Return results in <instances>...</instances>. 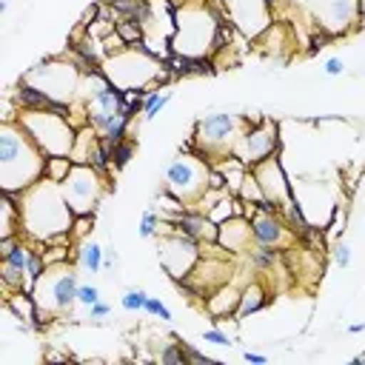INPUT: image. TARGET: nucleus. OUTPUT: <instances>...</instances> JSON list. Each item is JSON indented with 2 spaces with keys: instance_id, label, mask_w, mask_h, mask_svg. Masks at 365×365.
<instances>
[{
  "instance_id": "f704fd0d",
  "label": "nucleus",
  "mask_w": 365,
  "mask_h": 365,
  "mask_svg": "<svg viewBox=\"0 0 365 365\" xmlns=\"http://www.w3.org/2000/svg\"><path fill=\"white\" fill-rule=\"evenodd\" d=\"M94 302H100V288L91 285V282H80V288H77V305L91 308Z\"/></svg>"
},
{
  "instance_id": "2f4dec72",
  "label": "nucleus",
  "mask_w": 365,
  "mask_h": 365,
  "mask_svg": "<svg viewBox=\"0 0 365 365\" xmlns=\"http://www.w3.org/2000/svg\"><path fill=\"white\" fill-rule=\"evenodd\" d=\"M94 228V214H74V222H71V237L74 242H83Z\"/></svg>"
},
{
  "instance_id": "4c0bfd02",
  "label": "nucleus",
  "mask_w": 365,
  "mask_h": 365,
  "mask_svg": "<svg viewBox=\"0 0 365 365\" xmlns=\"http://www.w3.org/2000/svg\"><path fill=\"white\" fill-rule=\"evenodd\" d=\"M322 71H325L328 77H339V74L345 71V63H342L339 57H328V60H325V66H322Z\"/></svg>"
},
{
  "instance_id": "f257e3e1",
  "label": "nucleus",
  "mask_w": 365,
  "mask_h": 365,
  "mask_svg": "<svg viewBox=\"0 0 365 365\" xmlns=\"http://www.w3.org/2000/svg\"><path fill=\"white\" fill-rule=\"evenodd\" d=\"M46 177V154L14 120L0 125V191H29Z\"/></svg>"
},
{
  "instance_id": "a878e982",
  "label": "nucleus",
  "mask_w": 365,
  "mask_h": 365,
  "mask_svg": "<svg viewBox=\"0 0 365 365\" xmlns=\"http://www.w3.org/2000/svg\"><path fill=\"white\" fill-rule=\"evenodd\" d=\"M208 220L214 222V225H220V222H225V220H231L234 217V194H222L208 211Z\"/></svg>"
},
{
  "instance_id": "473e14b6",
  "label": "nucleus",
  "mask_w": 365,
  "mask_h": 365,
  "mask_svg": "<svg viewBox=\"0 0 365 365\" xmlns=\"http://www.w3.org/2000/svg\"><path fill=\"white\" fill-rule=\"evenodd\" d=\"M143 314H148V317H154V319H160V322H171V308H168L160 297H148Z\"/></svg>"
},
{
  "instance_id": "bb28decb",
  "label": "nucleus",
  "mask_w": 365,
  "mask_h": 365,
  "mask_svg": "<svg viewBox=\"0 0 365 365\" xmlns=\"http://www.w3.org/2000/svg\"><path fill=\"white\" fill-rule=\"evenodd\" d=\"M160 228H163V214H157L154 208H145L143 211V220L137 225V234L143 240H151V237H160Z\"/></svg>"
},
{
  "instance_id": "cd10ccee",
  "label": "nucleus",
  "mask_w": 365,
  "mask_h": 365,
  "mask_svg": "<svg viewBox=\"0 0 365 365\" xmlns=\"http://www.w3.org/2000/svg\"><path fill=\"white\" fill-rule=\"evenodd\" d=\"M114 31H117L128 46H134V43H140V40L145 37V29H143L137 20H128V17L117 20V23H114Z\"/></svg>"
},
{
  "instance_id": "6ab92c4d",
  "label": "nucleus",
  "mask_w": 365,
  "mask_h": 365,
  "mask_svg": "<svg viewBox=\"0 0 365 365\" xmlns=\"http://www.w3.org/2000/svg\"><path fill=\"white\" fill-rule=\"evenodd\" d=\"M268 302H271L268 288H265L259 279H251V282L242 285V291H240V305H237V317H234V319H245V317L262 311Z\"/></svg>"
},
{
  "instance_id": "423d86ee",
  "label": "nucleus",
  "mask_w": 365,
  "mask_h": 365,
  "mask_svg": "<svg viewBox=\"0 0 365 365\" xmlns=\"http://www.w3.org/2000/svg\"><path fill=\"white\" fill-rule=\"evenodd\" d=\"M17 123L29 131V137L37 143V148L46 157L54 154H71L77 140V125L54 111H20Z\"/></svg>"
},
{
  "instance_id": "1a4fd4ad",
  "label": "nucleus",
  "mask_w": 365,
  "mask_h": 365,
  "mask_svg": "<svg viewBox=\"0 0 365 365\" xmlns=\"http://www.w3.org/2000/svg\"><path fill=\"white\" fill-rule=\"evenodd\" d=\"M106 174H100L88 163H74L71 174L60 182L66 202L71 205L74 214H94L103 194H106Z\"/></svg>"
},
{
  "instance_id": "393cba45",
  "label": "nucleus",
  "mask_w": 365,
  "mask_h": 365,
  "mask_svg": "<svg viewBox=\"0 0 365 365\" xmlns=\"http://www.w3.org/2000/svg\"><path fill=\"white\" fill-rule=\"evenodd\" d=\"M157 359H160V362H165V365H188V354H185L182 339H180V336H174V342H168V345L157 354Z\"/></svg>"
},
{
  "instance_id": "72a5a7b5",
  "label": "nucleus",
  "mask_w": 365,
  "mask_h": 365,
  "mask_svg": "<svg viewBox=\"0 0 365 365\" xmlns=\"http://www.w3.org/2000/svg\"><path fill=\"white\" fill-rule=\"evenodd\" d=\"M202 342H211V345H220V348H228V345H234V336H231L228 331H222L220 325H214V328H208V331H202Z\"/></svg>"
},
{
  "instance_id": "2eb2a0df",
  "label": "nucleus",
  "mask_w": 365,
  "mask_h": 365,
  "mask_svg": "<svg viewBox=\"0 0 365 365\" xmlns=\"http://www.w3.org/2000/svg\"><path fill=\"white\" fill-rule=\"evenodd\" d=\"M317 17L331 37L348 34L359 26V0H322L317 6Z\"/></svg>"
},
{
  "instance_id": "c9c22d12",
  "label": "nucleus",
  "mask_w": 365,
  "mask_h": 365,
  "mask_svg": "<svg viewBox=\"0 0 365 365\" xmlns=\"http://www.w3.org/2000/svg\"><path fill=\"white\" fill-rule=\"evenodd\" d=\"M331 254H334V262H336L339 268H348V265H351V245H348V242L339 240V242L331 248Z\"/></svg>"
},
{
  "instance_id": "20e7f679",
  "label": "nucleus",
  "mask_w": 365,
  "mask_h": 365,
  "mask_svg": "<svg viewBox=\"0 0 365 365\" xmlns=\"http://www.w3.org/2000/svg\"><path fill=\"white\" fill-rule=\"evenodd\" d=\"M77 288H80V279L74 274V265L57 262V265H46V271L37 277L31 297L43 311V317L51 319V317L68 314L71 305H77Z\"/></svg>"
},
{
  "instance_id": "f8f14e48",
  "label": "nucleus",
  "mask_w": 365,
  "mask_h": 365,
  "mask_svg": "<svg viewBox=\"0 0 365 365\" xmlns=\"http://www.w3.org/2000/svg\"><path fill=\"white\" fill-rule=\"evenodd\" d=\"M225 20L242 34L245 40H259V34L274 23L271 6L265 0H220Z\"/></svg>"
},
{
  "instance_id": "39448f33",
  "label": "nucleus",
  "mask_w": 365,
  "mask_h": 365,
  "mask_svg": "<svg viewBox=\"0 0 365 365\" xmlns=\"http://www.w3.org/2000/svg\"><path fill=\"white\" fill-rule=\"evenodd\" d=\"M245 128V117L242 114H231V111H211L202 114L194 123V140H197V157L202 160H217L222 154L234 151L237 137Z\"/></svg>"
},
{
  "instance_id": "58836bf2",
  "label": "nucleus",
  "mask_w": 365,
  "mask_h": 365,
  "mask_svg": "<svg viewBox=\"0 0 365 365\" xmlns=\"http://www.w3.org/2000/svg\"><path fill=\"white\" fill-rule=\"evenodd\" d=\"M108 314H111V305H106L103 299H100V302H94V305L88 308V319H97V322H100V319H106Z\"/></svg>"
},
{
  "instance_id": "aec40b11",
  "label": "nucleus",
  "mask_w": 365,
  "mask_h": 365,
  "mask_svg": "<svg viewBox=\"0 0 365 365\" xmlns=\"http://www.w3.org/2000/svg\"><path fill=\"white\" fill-rule=\"evenodd\" d=\"M77 251H80V268L88 271V274H100L103 271V259H106V248L94 240H83L77 242Z\"/></svg>"
},
{
  "instance_id": "9d476101",
  "label": "nucleus",
  "mask_w": 365,
  "mask_h": 365,
  "mask_svg": "<svg viewBox=\"0 0 365 365\" xmlns=\"http://www.w3.org/2000/svg\"><path fill=\"white\" fill-rule=\"evenodd\" d=\"M245 165H257L274 154H279V128L265 117H245V128L234 143V151Z\"/></svg>"
},
{
  "instance_id": "37998d69",
  "label": "nucleus",
  "mask_w": 365,
  "mask_h": 365,
  "mask_svg": "<svg viewBox=\"0 0 365 365\" xmlns=\"http://www.w3.org/2000/svg\"><path fill=\"white\" fill-rule=\"evenodd\" d=\"M365 331V322H354V325H348V334H362Z\"/></svg>"
},
{
  "instance_id": "ea45409f",
  "label": "nucleus",
  "mask_w": 365,
  "mask_h": 365,
  "mask_svg": "<svg viewBox=\"0 0 365 365\" xmlns=\"http://www.w3.org/2000/svg\"><path fill=\"white\" fill-rule=\"evenodd\" d=\"M182 345H185V354H188V362H200V365H202V362H214V359H211L208 354H202V351H197L194 345H188V342H182Z\"/></svg>"
},
{
  "instance_id": "f03ea898",
  "label": "nucleus",
  "mask_w": 365,
  "mask_h": 365,
  "mask_svg": "<svg viewBox=\"0 0 365 365\" xmlns=\"http://www.w3.org/2000/svg\"><path fill=\"white\" fill-rule=\"evenodd\" d=\"M71 222H74V211L66 202L60 182H51L43 177L37 185H31L23 194L20 234H26L29 240L46 242L54 234L71 231Z\"/></svg>"
},
{
  "instance_id": "4468645a",
  "label": "nucleus",
  "mask_w": 365,
  "mask_h": 365,
  "mask_svg": "<svg viewBox=\"0 0 365 365\" xmlns=\"http://www.w3.org/2000/svg\"><path fill=\"white\" fill-rule=\"evenodd\" d=\"M251 240L254 245H271V248H291L297 242L294 228L285 222L282 214H265L257 208L251 217Z\"/></svg>"
},
{
  "instance_id": "5701e85b",
  "label": "nucleus",
  "mask_w": 365,
  "mask_h": 365,
  "mask_svg": "<svg viewBox=\"0 0 365 365\" xmlns=\"http://www.w3.org/2000/svg\"><path fill=\"white\" fill-rule=\"evenodd\" d=\"M74 168V160L71 154H54V157H46V180L51 182H63Z\"/></svg>"
},
{
  "instance_id": "c756f323",
  "label": "nucleus",
  "mask_w": 365,
  "mask_h": 365,
  "mask_svg": "<svg viewBox=\"0 0 365 365\" xmlns=\"http://www.w3.org/2000/svg\"><path fill=\"white\" fill-rule=\"evenodd\" d=\"M345 225H348V211H345V205H334V214H331V220H328V225H325V234H328V240H339L342 234H345Z\"/></svg>"
},
{
  "instance_id": "6e6552de",
  "label": "nucleus",
  "mask_w": 365,
  "mask_h": 365,
  "mask_svg": "<svg viewBox=\"0 0 365 365\" xmlns=\"http://www.w3.org/2000/svg\"><path fill=\"white\" fill-rule=\"evenodd\" d=\"M208 168L211 163L197 157V154H185L180 151L163 177V188L171 191L174 197H180L185 205H194L205 191H208Z\"/></svg>"
},
{
  "instance_id": "e433bc0d",
  "label": "nucleus",
  "mask_w": 365,
  "mask_h": 365,
  "mask_svg": "<svg viewBox=\"0 0 365 365\" xmlns=\"http://www.w3.org/2000/svg\"><path fill=\"white\" fill-rule=\"evenodd\" d=\"M208 188L211 191H228V182H225V177H222V171L220 168H208Z\"/></svg>"
},
{
  "instance_id": "412c9836",
  "label": "nucleus",
  "mask_w": 365,
  "mask_h": 365,
  "mask_svg": "<svg viewBox=\"0 0 365 365\" xmlns=\"http://www.w3.org/2000/svg\"><path fill=\"white\" fill-rule=\"evenodd\" d=\"M282 251L285 248H271V245H254L248 248V259H251V268L254 271H274V265L282 259Z\"/></svg>"
},
{
  "instance_id": "9b49d317",
  "label": "nucleus",
  "mask_w": 365,
  "mask_h": 365,
  "mask_svg": "<svg viewBox=\"0 0 365 365\" xmlns=\"http://www.w3.org/2000/svg\"><path fill=\"white\" fill-rule=\"evenodd\" d=\"M157 257H160L163 271L177 282L182 277H188L191 268L197 265V259L202 257V240L188 237V234H177V231L160 234Z\"/></svg>"
},
{
  "instance_id": "a19ab883",
  "label": "nucleus",
  "mask_w": 365,
  "mask_h": 365,
  "mask_svg": "<svg viewBox=\"0 0 365 365\" xmlns=\"http://www.w3.org/2000/svg\"><path fill=\"white\" fill-rule=\"evenodd\" d=\"M242 359L245 362H254V365H265L268 362V356L265 354H257V351H242Z\"/></svg>"
},
{
  "instance_id": "b1692460",
  "label": "nucleus",
  "mask_w": 365,
  "mask_h": 365,
  "mask_svg": "<svg viewBox=\"0 0 365 365\" xmlns=\"http://www.w3.org/2000/svg\"><path fill=\"white\" fill-rule=\"evenodd\" d=\"M134 151H137L134 137H125L123 143H117V145H114V151H111V168H114V171H123V168L131 163Z\"/></svg>"
},
{
  "instance_id": "a211bd4d",
  "label": "nucleus",
  "mask_w": 365,
  "mask_h": 365,
  "mask_svg": "<svg viewBox=\"0 0 365 365\" xmlns=\"http://www.w3.org/2000/svg\"><path fill=\"white\" fill-rule=\"evenodd\" d=\"M240 291L242 288H237L231 279H225L222 285H217L208 297H205V302H202V308H205V314L211 317V322L214 325H220L222 319H234L237 317V305H240Z\"/></svg>"
},
{
  "instance_id": "f3484780",
  "label": "nucleus",
  "mask_w": 365,
  "mask_h": 365,
  "mask_svg": "<svg viewBox=\"0 0 365 365\" xmlns=\"http://www.w3.org/2000/svg\"><path fill=\"white\" fill-rule=\"evenodd\" d=\"M251 220L248 217H231L217 225V245L225 254H245L251 248Z\"/></svg>"
},
{
  "instance_id": "c03bdc74",
  "label": "nucleus",
  "mask_w": 365,
  "mask_h": 365,
  "mask_svg": "<svg viewBox=\"0 0 365 365\" xmlns=\"http://www.w3.org/2000/svg\"><path fill=\"white\" fill-rule=\"evenodd\" d=\"M46 359H48V362H63V359H68V356H66V354H46Z\"/></svg>"
},
{
  "instance_id": "c85d7f7f",
  "label": "nucleus",
  "mask_w": 365,
  "mask_h": 365,
  "mask_svg": "<svg viewBox=\"0 0 365 365\" xmlns=\"http://www.w3.org/2000/svg\"><path fill=\"white\" fill-rule=\"evenodd\" d=\"M237 197H242L245 202H254V205L265 200V194H262V188H259V182H257V177H254V171H251V168H248V174H245L242 185H240Z\"/></svg>"
},
{
  "instance_id": "dca6fc26",
  "label": "nucleus",
  "mask_w": 365,
  "mask_h": 365,
  "mask_svg": "<svg viewBox=\"0 0 365 365\" xmlns=\"http://www.w3.org/2000/svg\"><path fill=\"white\" fill-rule=\"evenodd\" d=\"M83 114H86L88 125H94L97 134H100L106 125H111L120 117V88L111 83L108 88H103V91L91 94L88 100H83Z\"/></svg>"
},
{
  "instance_id": "7ed1b4c3",
  "label": "nucleus",
  "mask_w": 365,
  "mask_h": 365,
  "mask_svg": "<svg viewBox=\"0 0 365 365\" xmlns=\"http://www.w3.org/2000/svg\"><path fill=\"white\" fill-rule=\"evenodd\" d=\"M220 0H182L174 11V34H171V51L185 57H211L214 54V37L220 23L225 20V11L217 9Z\"/></svg>"
},
{
  "instance_id": "ddd939ff",
  "label": "nucleus",
  "mask_w": 365,
  "mask_h": 365,
  "mask_svg": "<svg viewBox=\"0 0 365 365\" xmlns=\"http://www.w3.org/2000/svg\"><path fill=\"white\" fill-rule=\"evenodd\" d=\"M251 171H254V177H257V182H259L265 200H271L279 211L294 202L291 180H288V174H285V168H282V163H279V154H274V157H268V160L251 165Z\"/></svg>"
},
{
  "instance_id": "79ce46f5",
  "label": "nucleus",
  "mask_w": 365,
  "mask_h": 365,
  "mask_svg": "<svg viewBox=\"0 0 365 365\" xmlns=\"http://www.w3.org/2000/svg\"><path fill=\"white\" fill-rule=\"evenodd\" d=\"M114 262H117V254H114V251H106V259H103V271L114 268Z\"/></svg>"
},
{
  "instance_id": "0eeeda50",
  "label": "nucleus",
  "mask_w": 365,
  "mask_h": 365,
  "mask_svg": "<svg viewBox=\"0 0 365 365\" xmlns=\"http://www.w3.org/2000/svg\"><path fill=\"white\" fill-rule=\"evenodd\" d=\"M80 66L74 63V57H46L37 66L23 71V80L34 83L37 88H43L48 97L63 100V103H74V97H80Z\"/></svg>"
},
{
  "instance_id": "7c9ffc66",
  "label": "nucleus",
  "mask_w": 365,
  "mask_h": 365,
  "mask_svg": "<svg viewBox=\"0 0 365 365\" xmlns=\"http://www.w3.org/2000/svg\"><path fill=\"white\" fill-rule=\"evenodd\" d=\"M145 302H148V294H145L143 288H128V291L120 297V308L128 311V314H140V311L145 308Z\"/></svg>"
},
{
  "instance_id": "a18cd8bd",
  "label": "nucleus",
  "mask_w": 365,
  "mask_h": 365,
  "mask_svg": "<svg viewBox=\"0 0 365 365\" xmlns=\"http://www.w3.org/2000/svg\"><path fill=\"white\" fill-rule=\"evenodd\" d=\"M265 3H268V6H271V9H274V6H277V3H279V0H265Z\"/></svg>"
},
{
  "instance_id": "4be33fe9",
  "label": "nucleus",
  "mask_w": 365,
  "mask_h": 365,
  "mask_svg": "<svg viewBox=\"0 0 365 365\" xmlns=\"http://www.w3.org/2000/svg\"><path fill=\"white\" fill-rule=\"evenodd\" d=\"M171 97H174L171 88H151V91L145 94V103H143V120H154V117L171 103Z\"/></svg>"
}]
</instances>
